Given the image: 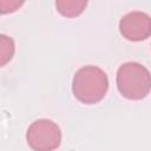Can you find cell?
<instances>
[{
	"label": "cell",
	"mask_w": 151,
	"mask_h": 151,
	"mask_svg": "<svg viewBox=\"0 0 151 151\" xmlns=\"http://www.w3.org/2000/svg\"><path fill=\"white\" fill-rule=\"evenodd\" d=\"M116 83L119 93L130 100H142L150 93V72L136 61H127L119 66Z\"/></svg>",
	"instance_id": "7a4b0ae2"
},
{
	"label": "cell",
	"mask_w": 151,
	"mask_h": 151,
	"mask_svg": "<svg viewBox=\"0 0 151 151\" xmlns=\"http://www.w3.org/2000/svg\"><path fill=\"white\" fill-rule=\"evenodd\" d=\"M15 53V42L7 35L0 33V67L7 65L14 57Z\"/></svg>",
	"instance_id": "8992f818"
},
{
	"label": "cell",
	"mask_w": 151,
	"mask_h": 151,
	"mask_svg": "<svg viewBox=\"0 0 151 151\" xmlns=\"http://www.w3.org/2000/svg\"><path fill=\"white\" fill-rule=\"evenodd\" d=\"M109 90V78L98 66L87 65L80 67L72 79L73 96L83 104L99 103Z\"/></svg>",
	"instance_id": "6da1fadb"
},
{
	"label": "cell",
	"mask_w": 151,
	"mask_h": 151,
	"mask_svg": "<svg viewBox=\"0 0 151 151\" xmlns=\"http://www.w3.org/2000/svg\"><path fill=\"white\" fill-rule=\"evenodd\" d=\"M26 140L33 151H54L61 143V130L53 120L41 118L28 126Z\"/></svg>",
	"instance_id": "3957f363"
},
{
	"label": "cell",
	"mask_w": 151,
	"mask_h": 151,
	"mask_svg": "<svg viewBox=\"0 0 151 151\" xmlns=\"http://www.w3.org/2000/svg\"><path fill=\"white\" fill-rule=\"evenodd\" d=\"M119 32L130 41L146 40L151 34L150 15L140 11H133L125 14L119 20Z\"/></svg>",
	"instance_id": "277c9868"
},
{
	"label": "cell",
	"mask_w": 151,
	"mask_h": 151,
	"mask_svg": "<svg viewBox=\"0 0 151 151\" xmlns=\"http://www.w3.org/2000/svg\"><path fill=\"white\" fill-rule=\"evenodd\" d=\"M87 6L86 0H58L55 1L57 11L66 18H76L80 15Z\"/></svg>",
	"instance_id": "5b68a950"
},
{
	"label": "cell",
	"mask_w": 151,
	"mask_h": 151,
	"mask_svg": "<svg viewBox=\"0 0 151 151\" xmlns=\"http://www.w3.org/2000/svg\"><path fill=\"white\" fill-rule=\"evenodd\" d=\"M24 5V1L0 0V14H8L18 11Z\"/></svg>",
	"instance_id": "52a82bcc"
}]
</instances>
